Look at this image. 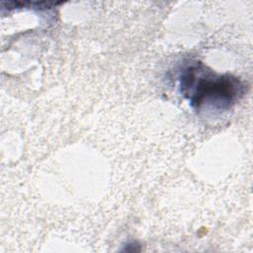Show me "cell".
Returning <instances> with one entry per match:
<instances>
[{
	"label": "cell",
	"instance_id": "6da1fadb",
	"mask_svg": "<svg viewBox=\"0 0 253 253\" xmlns=\"http://www.w3.org/2000/svg\"><path fill=\"white\" fill-rule=\"evenodd\" d=\"M180 88L184 97L197 110L205 106L228 109L243 91V85L237 78L228 74H217L198 62L182 71Z\"/></svg>",
	"mask_w": 253,
	"mask_h": 253
}]
</instances>
